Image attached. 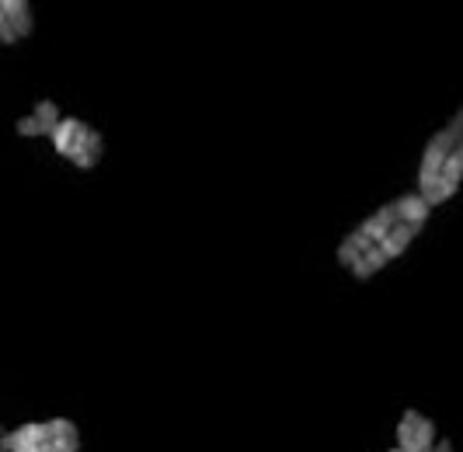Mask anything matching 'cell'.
Masks as SVG:
<instances>
[{
  "mask_svg": "<svg viewBox=\"0 0 463 452\" xmlns=\"http://www.w3.org/2000/svg\"><path fill=\"white\" fill-rule=\"evenodd\" d=\"M60 108H56V101H39L32 115H22L18 122H14V129L18 136H52L56 133V126H60Z\"/></svg>",
  "mask_w": 463,
  "mask_h": 452,
  "instance_id": "obj_7",
  "label": "cell"
},
{
  "mask_svg": "<svg viewBox=\"0 0 463 452\" xmlns=\"http://www.w3.org/2000/svg\"><path fill=\"white\" fill-rule=\"evenodd\" d=\"M4 452H80V431L70 418L28 421L4 435Z\"/></svg>",
  "mask_w": 463,
  "mask_h": 452,
  "instance_id": "obj_1",
  "label": "cell"
},
{
  "mask_svg": "<svg viewBox=\"0 0 463 452\" xmlns=\"http://www.w3.org/2000/svg\"><path fill=\"white\" fill-rule=\"evenodd\" d=\"M32 28H35V14L28 0H0V42L18 45L32 35Z\"/></svg>",
  "mask_w": 463,
  "mask_h": 452,
  "instance_id": "obj_5",
  "label": "cell"
},
{
  "mask_svg": "<svg viewBox=\"0 0 463 452\" xmlns=\"http://www.w3.org/2000/svg\"><path fill=\"white\" fill-rule=\"evenodd\" d=\"M0 442H4V428H0Z\"/></svg>",
  "mask_w": 463,
  "mask_h": 452,
  "instance_id": "obj_9",
  "label": "cell"
},
{
  "mask_svg": "<svg viewBox=\"0 0 463 452\" xmlns=\"http://www.w3.org/2000/svg\"><path fill=\"white\" fill-rule=\"evenodd\" d=\"M432 452H457L453 449V442H449V438H439V442H436V449Z\"/></svg>",
  "mask_w": 463,
  "mask_h": 452,
  "instance_id": "obj_8",
  "label": "cell"
},
{
  "mask_svg": "<svg viewBox=\"0 0 463 452\" xmlns=\"http://www.w3.org/2000/svg\"><path fill=\"white\" fill-rule=\"evenodd\" d=\"M436 421L429 414H421L415 407H408L397 421V449L401 452H432L439 435H436Z\"/></svg>",
  "mask_w": 463,
  "mask_h": 452,
  "instance_id": "obj_4",
  "label": "cell"
},
{
  "mask_svg": "<svg viewBox=\"0 0 463 452\" xmlns=\"http://www.w3.org/2000/svg\"><path fill=\"white\" fill-rule=\"evenodd\" d=\"M460 139H463V108H457L453 118H449L442 129H436V133L429 136V143H425V150H421V160H418V195H421V199L432 192L442 164H446V157L453 154V146H457Z\"/></svg>",
  "mask_w": 463,
  "mask_h": 452,
  "instance_id": "obj_3",
  "label": "cell"
},
{
  "mask_svg": "<svg viewBox=\"0 0 463 452\" xmlns=\"http://www.w3.org/2000/svg\"><path fill=\"white\" fill-rule=\"evenodd\" d=\"M460 184H463V139L453 146V154L446 157L439 178H436V184H432V192L425 195V202L432 205V209L442 202H449V199L460 192Z\"/></svg>",
  "mask_w": 463,
  "mask_h": 452,
  "instance_id": "obj_6",
  "label": "cell"
},
{
  "mask_svg": "<svg viewBox=\"0 0 463 452\" xmlns=\"http://www.w3.org/2000/svg\"><path fill=\"white\" fill-rule=\"evenodd\" d=\"M49 139H52V150L63 160H70L73 167H80V171H94L105 157V136L98 133L91 122L77 118V115H63L56 133Z\"/></svg>",
  "mask_w": 463,
  "mask_h": 452,
  "instance_id": "obj_2",
  "label": "cell"
}]
</instances>
